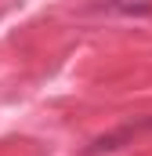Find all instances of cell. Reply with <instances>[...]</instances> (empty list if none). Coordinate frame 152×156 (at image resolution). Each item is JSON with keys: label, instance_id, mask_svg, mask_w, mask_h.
I'll list each match as a JSON object with an SVG mask.
<instances>
[{"label": "cell", "instance_id": "7a4b0ae2", "mask_svg": "<svg viewBox=\"0 0 152 156\" xmlns=\"http://www.w3.org/2000/svg\"><path fill=\"white\" fill-rule=\"evenodd\" d=\"M94 11L105 15H123V18H145L152 15V0H87Z\"/></svg>", "mask_w": 152, "mask_h": 156}, {"label": "cell", "instance_id": "6da1fadb", "mask_svg": "<svg viewBox=\"0 0 152 156\" xmlns=\"http://www.w3.org/2000/svg\"><path fill=\"white\" fill-rule=\"evenodd\" d=\"M149 131H152V116L123 120L119 127L105 131V134H98L94 142H87V145H83V156H109V153H119V149L134 145V142H138L141 134H149Z\"/></svg>", "mask_w": 152, "mask_h": 156}]
</instances>
